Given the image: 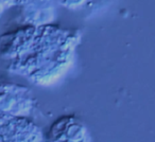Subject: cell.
Returning a JSON list of instances; mask_svg holds the SVG:
<instances>
[{"mask_svg": "<svg viewBox=\"0 0 155 142\" xmlns=\"http://www.w3.org/2000/svg\"><path fill=\"white\" fill-rule=\"evenodd\" d=\"M48 142H91V140L82 123L73 118H64L52 126Z\"/></svg>", "mask_w": 155, "mask_h": 142, "instance_id": "1", "label": "cell"}]
</instances>
